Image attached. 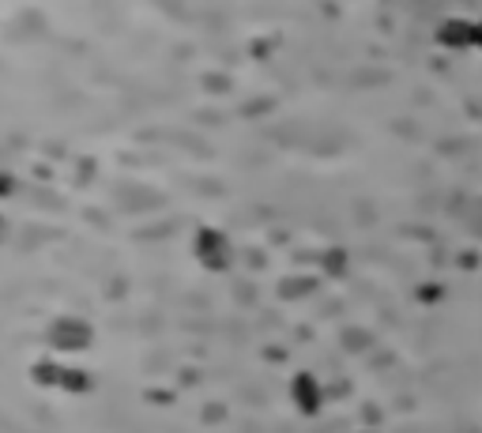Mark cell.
I'll list each match as a JSON object with an SVG mask.
<instances>
[{"label": "cell", "instance_id": "cell-2", "mask_svg": "<svg viewBox=\"0 0 482 433\" xmlns=\"http://www.w3.org/2000/svg\"><path fill=\"white\" fill-rule=\"evenodd\" d=\"M0 237H4V219H0Z\"/></svg>", "mask_w": 482, "mask_h": 433}, {"label": "cell", "instance_id": "cell-1", "mask_svg": "<svg viewBox=\"0 0 482 433\" xmlns=\"http://www.w3.org/2000/svg\"><path fill=\"white\" fill-rule=\"evenodd\" d=\"M8 192H12V178L8 173H0V196H8Z\"/></svg>", "mask_w": 482, "mask_h": 433}]
</instances>
